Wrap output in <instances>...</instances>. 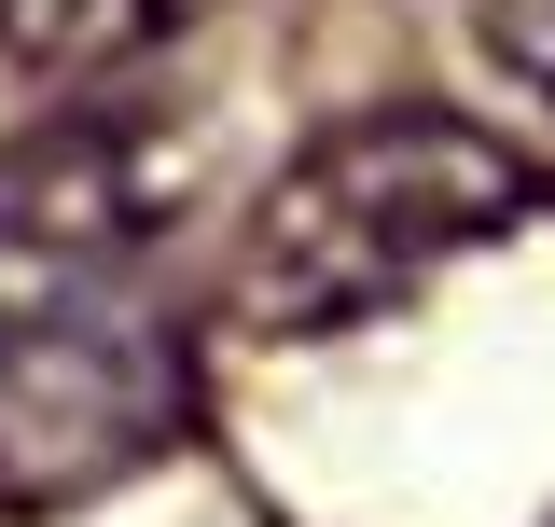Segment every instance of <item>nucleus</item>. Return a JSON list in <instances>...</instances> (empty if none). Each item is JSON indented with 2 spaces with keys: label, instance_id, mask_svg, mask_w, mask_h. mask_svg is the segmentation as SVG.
<instances>
[{
  "label": "nucleus",
  "instance_id": "nucleus-1",
  "mask_svg": "<svg viewBox=\"0 0 555 527\" xmlns=\"http://www.w3.org/2000/svg\"><path fill=\"white\" fill-rule=\"evenodd\" d=\"M528 208H542L528 153H500L473 112H347L250 195L222 306L278 347H320V333L416 306L444 264L500 250Z\"/></svg>",
  "mask_w": 555,
  "mask_h": 527
},
{
  "label": "nucleus",
  "instance_id": "nucleus-2",
  "mask_svg": "<svg viewBox=\"0 0 555 527\" xmlns=\"http://www.w3.org/2000/svg\"><path fill=\"white\" fill-rule=\"evenodd\" d=\"M181 333L139 292H56L0 320V514H69L112 500L181 445Z\"/></svg>",
  "mask_w": 555,
  "mask_h": 527
},
{
  "label": "nucleus",
  "instance_id": "nucleus-3",
  "mask_svg": "<svg viewBox=\"0 0 555 527\" xmlns=\"http://www.w3.org/2000/svg\"><path fill=\"white\" fill-rule=\"evenodd\" d=\"M181 139L139 126V112H69V126H42L14 167H0V222L14 236H42V250H139L167 208H181Z\"/></svg>",
  "mask_w": 555,
  "mask_h": 527
},
{
  "label": "nucleus",
  "instance_id": "nucleus-4",
  "mask_svg": "<svg viewBox=\"0 0 555 527\" xmlns=\"http://www.w3.org/2000/svg\"><path fill=\"white\" fill-rule=\"evenodd\" d=\"M167 28H181V0H0V56L28 69H112Z\"/></svg>",
  "mask_w": 555,
  "mask_h": 527
},
{
  "label": "nucleus",
  "instance_id": "nucleus-5",
  "mask_svg": "<svg viewBox=\"0 0 555 527\" xmlns=\"http://www.w3.org/2000/svg\"><path fill=\"white\" fill-rule=\"evenodd\" d=\"M486 42H500V69L555 112V0H486Z\"/></svg>",
  "mask_w": 555,
  "mask_h": 527
}]
</instances>
